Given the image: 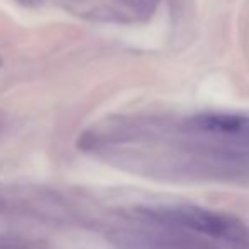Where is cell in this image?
Segmentation results:
<instances>
[{"instance_id": "2", "label": "cell", "mask_w": 249, "mask_h": 249, "mask_svg": "<svg viewBox=\"0 0 249 249\" xmlns=\"http://www.w3.org/2000/svg\"><path fill=\"white\" fill-rule=\"evenodd\" d=\"M183 137L222 149L249 152V116L235 113H200L181 123Z\"/></svg>"}, {"instance_id": "3", "label": "cell", "mask_w": 249, "mask_h": 249, "mask_svg": "<svg viewBox=\"0 0 249 249\" xmlns=\"http://www.w3.org/2000/svg\"><path fill=\"white\" fill-rule=\"evenodd\" d=\"M24 4H35V2H38V0H22Z\"/></svg>"}, {"instance_id": "1", "label": "cell", "mask_w": 249, "mask_h": 249, "mask_svg": "<svg viewBox=\"0 0 249 249\" xmlns=\"http://www.w3.org/2000/svg\"><path fill=\"white\" fill-rule=\"evenodd\" d=\"M140 213L164 229L201 235L232 249H249V225L224 212L196 205H164L142 208Z\"/></svg>"}]
</instances>
